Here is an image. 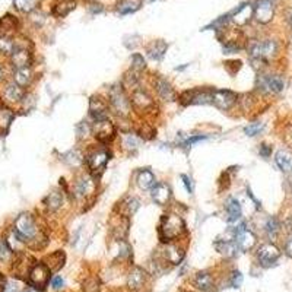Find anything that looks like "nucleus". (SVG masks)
<instances>
[{
	"instance_id": "nucleus-32",
	"label": "nucleus",
	"mask_w": 292,
	"mask_h": 292,
	"mask_svg": "<svg viewBox=\"0 0 292 292\" xmlns=\"http://www.w3.org/2000/svg\"><path fill=\"white\" fill-rule=\"evenodd\" d=\"M64 253L63 251H56L53 254H50L49 257H47V263L46 265L49 266V269L52 270V272H57V270H60L63 265H64Z\"/></svg>"
},
{
	"instance_id": "nucleus-8",
	"label": "nucleus",
	"mask_w": 292,
	"mask_h": 292,
	"mask_svg": "<svg viewBox=\"0 0 292 292\" xmlns=\"http://www.w3.org/2000/svg\"><path fill=\"white\" fill-rule=\"evenodd\" d=\"M110 160V154L107 149H95L91 152L86 158V164L89 167V171L92 175H100L107 167V162Z\"/></svg>"
},
{
	"instance_id": "nucleus-24",
	"label": "nucleus",
	"mask_w": 292,
	"mask_h": 292,
	"mask_svg": "<svg viewBox=\"0 0 292 292\" xmlns=\"http://www.w3.org/2000/svg\"><path fill=\"white\" fill-rule=\"evenodd\" d=\"M225 211H227V219L228 222H235L241 218V213H242V209H241V205L239 202L235 199V197H230L225 203Z\"/></svg>"
},
{
	"instance_id": "nucleus-21",
	"label": "nucleus",
	"mask_w": 292,
	"mask_h": 292,
	"mask_svg": "<svg viewBox=\"0 0 292 292\" xmlns=\"http://www.w3.org/2000/svg\"><path fill=\"white\" fill-rule=\"evenodd\" d=\"M253 15H254V7L251 6V3H244V4H241L238 9L235 10V13L233 16V21L237 25L242 27V25H245V24L250 22V19H251Z\"/></svg>"
},
{
	"instance_id": "nucleus-29",
	"label": "nucleus",
	"mask_w": 292,
	"mask_h": 292,
	"mask_svg": "<svg viewBox=\"0 0 292 292\" xmlns=\"http://www.w3.org/2000/svg\"><path fill=\"white\" fill-rule=\"evenodd\" d=\"M44 205L47 206L49 211L56 212V211L60 209L61 205H63V194H61L60 191H57V190H53V191L49 193V196L44 199Z\"/></svg>"
},
{
	"instance_id": "nucleus-20",
	"label": "nucleus",
	"mask_w": 292,
	"mask_h": 292,
	"mask_svg": "<svg viewBox=\"0 0 292 292\" xmlns=\"http://www.w3.org/2000/svg\"><path fill=\"white\" fill-rule=\"evenodd\" d=\"M32 61V56L28 52L27 49H22V47H18L13 54H12V66L15 69H25V67H29Z\"/></svg>"
},
{
	"instance_id": "nucleus-42",
	"label": "nucleus",
	"mask_w": 292,
	"mask_h": 292,
	"mask_svg": "<svg viewBox=\"0 0 292 292\" xmlns=\"http://www.w3.org/2000/svg\"><path fill=\"white\" fill-rule=\"evenodd\" d=\"M13 4L19 12L29 13L35 7V0H13Z\"/></svg>"
},
{
	"instance_id": "nucleus-18",
	"label": "nucleus",
	"mask_w": 292,
	"mask_h": 292,
	"mask_svg": "<svg viewBox=\"0 0 292 292\" xmlns=\"http://www.w3.org/2000/svg\"><path fill=\"white\" fill-rule=\"evenodd\" d=\"M151 196H152V200H154L157 205L165 206V205L170 202L171 188H170L168 184H165V183H158V184H155V186L152 187Z\"/></svg>"
},
{
	"instance_id": "nucleus-14",
	"label": "nucleus",
	"mask_w": 292,
	"mask_h": 292,
	"mask_svg": "<svg viewBox=\"0 0 292 292\" xmlns=\"http://www.w3.org/2000/svg\"><path fill=\"white\" fill-rule=\"evenodd\" d=\"M130 103H132V107L136 111H142V113H148L155 107L154 100L142 89H136L133 92Z\"/></svg>"
},
{
	"instance_id": "nucleus-17",
	"label": "nucleus",
	"mask_w": 292,
	"mask_h": 292,
	"mask_svg": "<svg viewBox=\"0 0 292 292\" xmlns=\"http://www.w3.org/2000/svg\"><path fill=\"white\" fill-rule=\"evenodd\" d=\"M146 272L142 269V267H133L129 273V278H127V287L132 290V291H139L143 288L145 282H146Z\"/></svg>"
},
{
	"instance_id": "nucleus-3",
	"label": "nucleus",
	"mask_w": 292,
	"mask_h": 292,
	"mask_svg": "<svg viewBox=\"0 0 292 292\" xmlns=\"http://www.w3.org/2000/svg\"><path fill=\"white\" fill-rule=\"evenodd\" d=\"M16 235L22 239V242L37 241L38 238V225L31 213H21L15 221Z\"/></svg>"
},
{
	"instance_id": "nucleus-47",
	"label": "nucleus",
	"mask_w": 292,
	"mask_h": 292,
	"mask_svg": "<svg viewBox=\"0 0 292 292\" xmlns=\"http://www.w3.org/2000/svg\"><path fill=\"white\" fill-rule=\"evenodd\" d=\"M76 132H78V137L79 139H85V137H88V134L92 133V127L88 123H80V124L76 126Z\"/></svg>"
},
{
	"instance_id": "nucleus-19",
	"label": "nucleus",
	"mask_w": 292,
	"mask_h": 292,
	"mask_svg": "<svg viewBox=\"0 0 292 292\" xmlns=\"http://www.w3.org/2000/svg\"><path fill=\"white\" fill-rule=\"evenodd\" d=\"M183 257H184V248L178 247L177 244H173V241L167 242L164 250V259L167 262H170L171 265H180Z\"/></svg>"
},
{
	"instance_id": "nucleus-38",
	"label": "nucleus",
	"mask_w": 292,
	"mask_h": 292,
	"mask_svg": "<svg viewBox=\"0 0 292 292\" xmlns=\"http://www.w3.org/2000/svg\"><path fill=\"white\" fill-rule=\"evenodd\" d=\"M13 113L7 108H0V133H7L12 121H13Z\"/></svg>"
},
{
	"instance_id": "nucleus-9",
	"label": "nucleus",
	"mask_w": 292,
	"mask_h": 292,
	"mask_svg": "<svg viewBox=\"0 0 292 292\" xmlns=\"http://www.w3.org/2000/svg\"><path fill=\"white\" fill-rule=\"evenodd\" d=\"M92 134L95 136V139L101 143H108L116 137V127L113 124V121H110L108 118L106 120H100L95 121L92 126Z\"/></svg>"
},
{
	"instance_id": "nucleus-41",
	"label": "nucleus",
	"mask_w": 292,
	"mask_h": 292,
	"mask_svg": "<svg viewBox=\"0 0 292 292\" xmlns=\"http://www.w3.org/2000/svg\"><path fill=\"white\" fill-rule=\"evenodd\" d=\"M63 160L66 161L69 165H72V167H78V165H80L83 162V155L80 154L78 149H73V151L67 152Z\"/></svg>"
},
{
	"instance_id": "nucleus-31",
	"label": "nucleus",
	"mask_w": 292,
	"mask_h": 292,
	"mask_svg": "<svg viewBox=\"0 0 292 292\" xmlns=\"http://www.w3.org/2000/svg\"><path fill=\"white\" fill-rule=\"evenodd\" d=\"M136 181H137V186L140 187L142 190H148V188L155 186V177H154V174L149 170H142L137 174Z\"/></svg>"
},
{
	"instance_id": "nucleus-46",
	"label": "nucleus",
	"mask_w": 292,
	"mask_h": 292,
	"mask_svg": "<svg viewBox=\"0 0 292 292\" xmlns=\"http://www.w3.org/2000/svg\"><path fill=\"white\" fill-rule=\"evenodd\" d=\"M100 290V284L95 278H89L83 282V291L85 292H97Z\"/></svg>"
},
{
	"instance_id": "nucleus-39",
	"label": "nucleus",
	"mask_w": 292,
	"mask_h": 292,
	"mask_svg": "<svg viewBox=\"0 0 292 292\" xmlns=\"http://www.w3.org/2000/svg\"><path fill=\"white\" fill-rule=\"evenodd\" d=\"M18 49V46L15 44V41L9 37V35H1L0 37V52L7 56H12L13 52Z\"/></svg>"
},
{
	"instance_id": "nucleus-35",
	"label": "nucleus",
	"mask_w": 292,
	"mask_h": 292,
	"mask_svg": "<svg viewBox=\"0 0 292 292\" xmlns=\"http://www.w3.org/2000/svg\"><path fill=\"white\" fill-rule=\"evenodd\" d=\"M194 285H196L200 291H209L213 285L212 276H211L209 273H206V272L197 273V276H196V279H194Z\"/></svg>"
},
{
	"instance_id": "nucleus-10",
	"label": "nucleus",
	"mask_w": 292,
	"mask_h": 292,
	"mask_svg": "<svg viewBox=\"0 0 292 292\" xmlns=\"http://www.w3.org/2000/svg\"><path fill=\"white\" fill-rule=\"evenodd\" d=\"M275 15L273 0H259L254 7V18L260 24H269Z\"/></svg>"
},
{
	"instance_id": "nucleus-52",
	"label": "nucleus",
	"mask_w": 292,
	"mask_h": 292,
	"mask_svg": "<svg viewBox=\"0 0 292 292\" xmlns=\"http://www.w3.org/2000/svg\"><path fill=\"white\" fill-rule=\"evenodd\" d=\"M285 251H287V254L292 257V234L288 237V241H287V244H285Z\"/></svg>"
},
{
	"instance_id": "nucleus-2",
	"label": "nucleus",
	"mask_w": 292,
	"mask_h": 292,
	"mask_svg": "<svg viewBox=\"0 0 292 292\" xmlns=\"http://www.w3.org/2000/svg\"><path fill=\"white\" fill-rule=\"evenodd\" d=\"M108 104L111 107V110L120 117L124 118L130 114L132 111V103L127 98L123 85H114L110 88L108 91Z\"/></svg>"
},
{
	"instance_id": "nucleus-51",
	"label": "nucleus",
	"mask_w": 292,
	"mask_h": 292,
	"mask_svg": "<svg viewBox=\"0 0 292 292\" xmlns=\"http://www.w3.org/2000/svg\"><path fill=\"white\" fill-rule=\"evenodd\" d=\"M181 180H183V183H184V186H186L187 191H188V193H193V183H191V180H190L187 175H181Z\"/></svg>"
},
{
	"instance_id": "nucleus-6",
	"label": "nucleus",
	"mask_w": 292,
	"mask_h": 292,
	"mask_svg": "<svg viewBox=\"0 0 292 292\" xmlns=\"http://www.w3.org/2000/svg\"><path fill=\"white\" fill-rule=\"evenodd\" d=\"M256 86L263 94H279L285 88V80L279 75H259Z\"/></svg>"
},
{
	"instance_id": "nucleus-25",
	"label": "nucleus",
	"mask_w": 292,
	"mask_h": 292,
	"mask_svg": "<svg viewBox=\"0 0 292 292\" xmlns=\"http://www.w3.org/2000/svg\"><path fill=\"white\" fill-rule=\"evenodd\" d=\"M167 49H168V46H167L165 41L157 40V41H152V43L148 46L146 53L149 56V58H152V60H155V61H160L161 58L164 57L165 52H167Z\"/></svg>"
},
{
	"instance_id": "nucleus-44",
	"label": "nucleus",
	"mask_w": 292,
	"mask_h": 292,
	"mask_svg": "<svg viewBox=\"0 0 292 292\" xmlns=\"http://www.w3.org/2000/svg\"><path fill=\"white\" fill-rule=\"evenodd\" d=\"M12 253L13 250L10 248V245L4 239L0 238V262H7L12 257Z\"/></svg>"
},
{
	"instance_id": "nucleus-33",
	"label": "nucleus",
	"mask_w": 292,
	"mask_h": 292,
	"mask_svg": "<svg viewBox=\"0 0 292 292\" xmlns=\"http://www.w3.org/2000/svg\"><path fill=\"white\" fill-rule=\"evenodd\" d=\"M142 4V0H120L117 4V10L121 15H127V13H133L136 12Z\"/></svg>"
},
{
	"instance_id": "nucleus-30",
	"label": "nucleus",
	"mask_w": 292,
	"mask_h": 292,
	"mask_svg": "<svg viewBox=\"0 0 292 292\" xmlns=\"http://www.w3.org/2000/svg\"><path fill=\"white\" fill-rule=\"evenodd\" d=\"M16 28H18V19L13 15L7 13V15L0 18V32L3 35H7V34L13 32Z\"/></svg>"
},
{
	"instance_id": "nucleus-22",
	"label": "nucleus",
	"mask_w": 292,
	"mask_h": 292,
	"mask_svg": "<svg viewBox=\"0 0 292 292\" xmlns=\"http://www.w3.org/2000/svg\"><path fill=\"white\" fill-rule=\"evenodd\" d=\"M235 244H237L238 250H241V251H248V250H251V248L254 247V244H256V235H254L251 231H248V230L245 228V230L239 231L238 234H237V237H235Z\"/></svg>"
},
{
	"instance_id": "nucleus-48",
	"label": "nucleus",
	"mask_w": 292,
	"mask_h": 292,
	"mask_svg": "<svg viewBox=\"0 0 292 292\" xmlns=\"http://www.w3.org/2000/svg\"><path fill=\"white\" fill-rule=\"evenodd\" d=\"M242 284V275L239 272H234L231 276V287L233 288H239Z\"/></svg>"
},
{
	"instance_id": "nucleus-53",
	"label": "nucleus",
	"mask_w": 292,
	"mask_h": 292,
	"mask_svg": "<svg viewBox=\"0 0 292 292\" xmlns=\"http://www.w3.org/2000/svg\"><path fill=\"white\" fill-rule=\"evenodd\" d=\"M3 78H4V70H3V67L0 64V80H3Z\"/></svg>"
},
{
	"instance_id": "nucleus-55",
	"label": "nucleus",
	"mask_w": 292,
	"mask_h": 292,
	"mask_svg": "<svg viewBox=\"0 0 292 292\" xmlns=\"http://www.w3.org/2000/svg\"><path fill=\"white\" fill-rule=\"evenodd\" d=\"M3 282H4V279H3V276L0 275V285H3Z\"/></svg>"
},
{
	"instance_id": "nucleus-11",
	"label": "nucleus",
	"mask_w": 292,
	"mask_h": 292,
	"mask_svg": "<svg viewBox=\"0 0 292 292\" xmlns=\"http://www.w3.org/2000/svg\"><path fill=\"white\" fill-rule=\"evenodd\" d=\"M237 103V94L228 89H215L213 91V104L219 110H230Z\"/></svg>"
},
{
	"instance_id": "nucleus-50",
	"label": "nucleus",
	"mask_w": 292,
	"mask_h": 292,
	"mask_svg": "<svg viewBox=\"0 0 292 292\" xmlns=\"http://www.w3.org/2000/svg\"><path fill=\"white\" fill-rule=\"evenodd\" d=\"M259 152H260V155H262L263 158H269V157H270V154H272V146H269V145L263 143V145L260 146Z\"/></svg>"
},
{
	"instance_id": "nucleus-27",
	"label": "nucleus",
	"mask_w": 292,
	"mask_h": 292,
	"mask_svg": "<svg viewBox=\"0 0 292 292\" xmlns=\"http://www.w3.org/2000/svg\"><path fill=\"white\" fill-rule=\"evenodd\" d=\"M275 162L284 173H292V154L290 151H279L275 157Z\"/></svg>"
},
{
	"instance_id": "nucleus-13",
	"label": "nucleus",
	"mask_w": 292,
	"mask_h": 292,
	"mask_svg": "<svg viewBox=\"0 0 292 292\" xmlns=\"http://www.w3.org/2000/svg\"><path fill=\"white\" fill-rule=\"evenodd\" d=\"M281 256V251L276 245L273 244H263L259 251H257V259H259V263L265 267H269L273 263H276V260L279 259Z\"/></svg>"
},
{
	"instance_id": "nucleus-15",
	"label": "nucleus",
	"mask_w": 292,
	"mask_h": 292,
	"mask_svg": "<svg viewBox=\"0 0 292 292\" xmlns=\"http://www.w3.org/2000/svg\"><path fill=\"white\" fill-rule=\"evenodd\" d=\"M152 83H154V88H155V91H157V94H158V97H160L161 100H164V101H174L177 98L175 91L173 89L171 83L167 79H164L162 76H155L154 80H152Z\"/></svg>"
},
{
	"instance_id": "nucleus-40",
	"label": "nucleus",
	"mask_w": 292,
	"mask_h": 292,
	"mask_svg": "<svg viewBox=\"0 0 292 292\" xmlns=\"http://www.w3.org/2000/svg\"><path fill=\"white\" fill-rule=\"evenodd\" d=\"M281 230V224L276 218H269L265 224V231L269 238H275Z\"/></svg>"
},
{
	"instance_id": "nucleus-16",
	"label": "nucleus",
	"mask_w": 292,
	"mask_h": 292,
	"mask_svg": "<svg viewBox=\"0 0 292 292\" xmlns=\"http://www.w3.org/2000/svg\"><path fill=\"white\" fill-rule=\"evenodd\" d=\"M95 191L94 178L89 175H82L75 181V196L79 199H86L89 194Z\"/></svg>"
},
{
	"instance_id": "nucleus-37",
	"label": "nucleus",
	"mask_w": 292,
	"mask_h": 292,
	"mask_svg": "<svg viewBox=\"0 0 292 292\" xmlns=\"http://www.w3.org/2000/svg\"><path fill=\"white\" fill-rule=\"evenodd\" d=\"M13 79H15V83H18L22 88L29 85V82L32 80V73H31L29 67H25V69H15Z\"/></svg>"
},
{
	"instance_id": "nucleus-34",
	"label": "nucleus",
	"mask_w": 292,
	"mask_h": 292,
	"mask_svg": "<svg viewBox=\"0 0 292 292\" xmlns=\"http://www.w3.org/2000/svg\"><path fill=\"white\" fill-rule=\"evenodd\" d=\"M139 205L140 203H139V200L136 197H126L121 202V205H120V212L129 218V216H132L133 213L139 209Z\"/></svg>"
},
{
	"instance_id": "nucleus-1",
	"label": "nucleus",
	"mask_w": 292,
	"mask_h": 292,
	"mask_svg": "<svg viewBox=\"0 0 292 292\" xmlns=\"http://www.w3.org/2000/svg\"><path fill=\"white\" fill-rule=\"evenodd\" d=\"M160 238L164 242H171L184 233V221L177 213H167L162 216L158 228Z\"/></svg>"
},
{
	"instance_id": "nucleus-7",
	"label": "nucleus",
	"mask_w": 292,
	"mask_h": 292,
	"mask_svg": "<svg viewBox=\"0 0 292 292\" xmlns=\"http://www.w3.org/2000/svg\"><path fill=\"white\" fill-rule=\"evenodd\" d=\"M180 103L183 106H190V104H211L213 103V91L209 89H188L184 91L180 95Z\"/></svg>"
},
{
	"instance_id": "nucleus-43",
	"label": "nucleus",
	"mask_w": 292,
	"mask_h": 292,
	"mask_svg": "<svg viewBox=\"0 0 292 292\" xmlns=\"http://www.w3.org/2000/svg\"><path fill=\"white\" fill-rule=\"evenodd\" d=\"M146 67V63H145V58L143 56L140 54H133L132 56V70L136 72V73H140L143 69Z\"/></svg>"
},
{
	"instance_id": "nucleus-45",
	"label": "nucleus",
	"mask_w": 292,
	"mask_h": 292,
	"mask_svg": "<svg viewBox=\"0 0 292 292\" xmlns=\"http://www.w3.org/2000/svg\"><path fill=\"white\" fill-rule=\"evenodd\" d=\"M263 127H265L263 123H259V121H257V123H251V124H248V126L244 129V133H245L247 136H251V137H253V136H256V134H259V133L262 132Z\"/></svg>"
},
{
	"instance_id": "nucleus-36",
	"label": "nucleus",
	"mask_w": 292,
	"mask_h": 292,
	"mask_svg": "<svg viewBox=\"0 0 292 292\" xmlns=\"http://www.w3.org/2000/svg\"><path fill=\"white\" fill-rule=\"evenodd\" d=\"M140 137L134 133H124L123 134V140H121V146L126 151H136L140 146Z\"/></svg>"
},
{
	"instance_id": "nucleus-54",
	"label": "nucleus",
	"mask_w": 292,
	"mask_h": 292,
	"mask_svg": "<svg viewBox=\"0 0 292 292\" xmlns=\"http://www.w3.org/2000/svg\"><path fill=\"white\" fill-rule=\"evenodd\" d=\"M24 292H37V290L35 288H27Z\"/></svg>"
},
{
	"instance_id": "nucleus-12",
	"label": "nucleus",
	"mask_w": 292,
	"mask_h": 292,
	"mask_svg": "<svg viewBox=\"0 0 292 292\" xmlns=\"http://www.w3.org/2000/svg\"><path fill=\"white\" fill-rule=\"evenodd\" d=\"M108 107L110 104L104 98H101L100 95H94L89 101V114L95 121L106 120L108 118Z\"/></svg>"
},
{
	"instance_id": "nucleus-28",
	"label": "nucleus",
	"mask_w": 292,
	"mask_h": 292,
	"mask_svg": "<svg viewBox=\"0 0 292 292\" xmlns=\"http://www.w3.org/2000/svg\"><path fill=\"white\" fill-rule=\"evenodd\" d=\"M215 247H216V250H218L221 254H224L225 257H233V256H235V253H237V250H238V247H237V244H235L234 241H227V239H218V241L215 242Z\"/></svg>"
},
{
	"instance_id": "nucleus-26",
	"label": "nucleus",
	"mask_w": 292,
	"mask_h": 292,
	"mask_svg": "<svg viewBox=\"0 0 292 292\" xmlns=\"http://www.w3.org/2000/svg\"><path fill=\"white\" fill-rule=\"evenodd\" d=\"M24 95V89L18 83H9L4 89V98L10 103H19Z\"/></svg>"
},
{
	"instance_id": "nucleus-4",
	"label": "nucleus",
	"mask_w": 292,
	"mask_h": 292,
	"mask_svg": "<svg viewBox=\"0 0 292 292\" xmlns=\"http://www.w3.org/2000/svg\"><path fill=\"white\" fill-rule=\"evenodd\" d=\"M278 53V44L272 40L266 41H251L248 46V54L251 60H260L267 63Z\"/></svg>"
},
{
	"instance_id": "nucleus-49",
	"label": "nucleus",
	"mask_w": 292,
	"mask_h": 292,
	"mask_svg": "<svg viewBox=\"0 0 292 292\" xmlns=\"http://www.w3.org/2000/svg\"><path fill=\"white\" fill-rule=\"evenodd\" d=\"M63 285H64V281H63L61 276H54L53 279H52L53 290H60V288H63Z\"/></svg>"
},
{
	"instance_id": "nucleus-5",
	"label": "nucleus",
	"mask_w": 292,
	"mask_h": 292,
	"mask_svg": "<svg viewBox=\"0 0 292 292\" xmlns=\"http://www.w3.org/2000/svg\"><path fill=\"white\" fill-rule=\"evenodd\" d=\"M50 269L46 263H38L31 267L29 273H28V282L32 288H35L37 291H44L46 287L49 285L50 281Z\"/></svg>"
},
{
	"instance_id": "nucleus-56",
	"label": "nucleus",
	"mask_w": 292,
	"mask_h": 292,
	"mask_svg": "<svg viewBox=\"0 0 292 292\" xmlns=\"http://www.w3.org/2000/svg\"><path fill=\"white\" fill-rule=\"evenodd\" d=\"M146 1H149V3H151V1H154V0H146Z\"/></svg>"
},
{
	"instance_id": "nucleus-23",
	"label": "nucleus",
	"mask_w": 292,
	"mask_h": 292,
	"mask_svg": "<svg viewBox=\"0 0 292 292\" xmlns=\"http://www.w3.org/2000/svg\"><path fill=\"white\" fill-rule=\"evenodd\" d=\"M75 7H76V0H58L57 3H54L52 13L56 18H64Z\"/></svg>"
}]
</instances>
